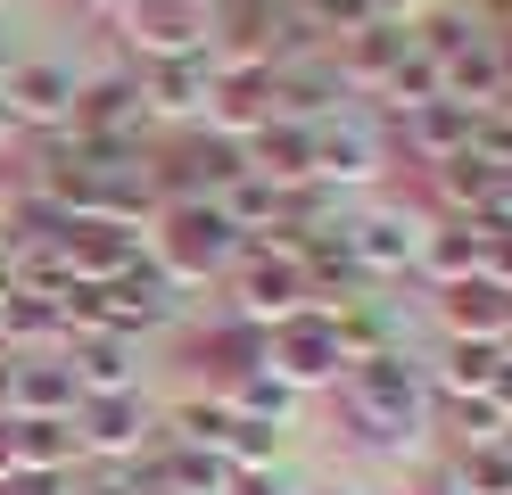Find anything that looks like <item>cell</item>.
<instances>
[{
  "instance_id": "obj_1",
  "label": "cell",
  "mask_w": 512,
  "mask_h": 495,
  "mask_svg": "<svg viewBox=\"0 0 512 495\" xmlns=\"http://www.w3.org/2000/svg\"><path fill=\"white\" fill-rule=\"evenodd\" d=\"M339 413L356 421L364 446H405L413 429H430V372H422L405 347L356 355V363L339 372Z\"/></svg>"
},
{
  "instance_id": "obj_2",
  "label": "cell",
  "mask_w": 512,
  "mask_h": 495,
  "mask_svg": "<svg viewBox=\"0 0 512 495\" xmlns=\"http://www.w3.org/2000/svg\"><path fill=\"white\" fill-rule=\"evenodd\" d=\"M248 248V231L215 207V198H174V207H157V231H149V264L166 273L174 289H199L215 273H232Z\"/></svg>"
},
{
  "instance_id": "obj_3",
  "label": "cell",
  "mask_w": 512,
  "mask_h": 495,
  "mask_svg": "<svg viewBox=\"0 0 512 495\" xmlns=\"http://www.w3.org/2000/svg\"><path fill=\"white\" fill-rule=\"evenodd\" d=\"M306 306H314V289H306L298 248L248 240L240 264H232V322H248V330H281V322L306 314Z\"/></svg>"
},
{
  "instance_id": "obj_4",
  "label": "cell",
  "mask_w": 512,
  "mask_h": 495,
  "mask_svg": "<svg viewBox=\"0 0 512 495\" xmlns=\"http://www.w3.org/2000/svg\"><path fill=\"white\" fill-rule=\"evenodd\" d=\"M265 372L290 388V396H298V388H339L347 347H339L331 314H323V306H306V314H290L281 330H265Z\"/></svg>"
},
{
  "instance_id": "obj_5",
  "label": "cell",
  "mask_w": 512,
  "mask_h": 495,
  "mask_svg": "<svg viewBox=\"0 0 512 495\" xmlns=\"http://www.w3.org/2000/svg\"><path fill=\"white\" fill-rule=\"evenodd\" d=\"M141 124H149V99H141V75H91V83H75V116H67V132L75 141H100V149H133L141 141Z\"/></svg>"
},
{
  "instance_id": "obj_6",
  "label": "cell",
  "mask_w": 512,
  "mask_h": 495,
  "mask_svg": "<svg viewBox=\"0 0 512 495\" xmlns=\"http://www.w3.org/2000/svg\"><path fill=\"white\" fill-rule=\"evenodd\" d=\"M256 124H273V66H265V58H215L207 132H223V141H248Z\"/></svg>"
},
{
  "instance_id": "obj_7",
  "label": "cell",
  "mask_w": 512,
  "mask_h": 495,
  "mask_svg": "<svg viewBox=\"0 0 512 495\" xmlns=\"http://www.w3.org/2000/svg\"><path fill=\"white\" fill-rule=\"evenodd\" d=\"M124 42L141 50V66H166V58H207L215 25H207V9H190V0H141V9L124 17Z\"/></svg>"
},
{
  "instance_id": "obj_8",
  "label": "cell",
  "mask_w": 512,
  "mask_h": 495,
  "mask_svg": "<svg viewBox=\"0 0 512 495\" xmlns=\"http://www.w3.org/2000/svg\"><path fill=\"white\" fill-rule=\"evenodd\" d=\"M413 50V33L405 25H389V17H372V25H356L347 42H331L323 58H331V75H339V91H380L397 75V58Z\"/></svg>"
},
{
  "instance_id": "obj_9",
  "label": "cell",
  "mask_w": 512,
  "mask_h": 495,
  "mask_svg": "<svg viewBox=\"0 0 512 495\" xmlns=\"http://www.w3.org/2000/svg\"><path fill=\"white\" fill-rule=\"evenodd\" d=\"M0 99H9L17 124H50L58 132V124L75 116V75L58 58H17L9 75H0Z\"/></svg>"
},
{
  "instance_id": "obj_10",
  "label": "cell",
  "mask_w": 512,
  "mask_h": 495,
  "mask_svg": "<svg viewBox=\"0 0 512 495\" xmlns=\"http://www.w3.org/2000/svg\"><path fill=\"white\" fill-rule=\"evenodd\" d=\"M141 339H108V330H75L67 347V372H75V396H133L141 388Z\"/></svg>"
},
{
  "instance_id": "obj_11",
  "label": "cell",
  "mask_w": 512,
  "mask_h": 495,
  "mask_svg": "<svg viewBox=\"0 0 512 495\" xmlns=\"http://www.w3.org/2000/svg\"><path fill=\"white\" fill-rule=\"evenodd\" d=\"M339 231H347V256H356L364 281L413 273V256H422V223H405V215H356V223H339Z\"/></svg>"
},
{
  "instance_id": "obj_12",
  "label": "cell",
  "mask_w": 512,
  "mask_h": 495,
  "mask_svg": "<svg viewBox=\"0 0 512 495\" xmlns=\"http://www.w3.org/2000/svg\"><path fill=\"white\" fill-rule=\"evenodd\" d=\"M380 174V132L364 116H323L314 124V182L339 190V182H364Z\"/></svg>"
},
{
  "instance_id": "obj_13",
  "label": "cell",
  "mask_w": 512,
  "mask_h": 495,
  "mask_svg": "<svg viewBox=\"0 0 512 495\" xmlns=\"http://www.w3.org/2000/svg\"><path fill=\"white\" fill-rule=\"evenodd\" d=\"M67 264H75V281H124L133 264L149 256L141 248V223H67Z\"/></svg>"
},
{
  "instance_id": "obj_14",
  "label": "cell",
  "mask_w": 512,
  "mask_h": 495,
  "mask_svg": "<svg viewBox=\"0 0 512 495\" xmlns=\"http://www.w3.org/2000/svg\"><path fill=\"white\" fill-rule=\"evenodd\" d=\"M248 174H265V182H314V124H298V116H273V124H256L248 132Z\"/></svg>"
},
{
  "instance_id": "obj_15",
  "label": "cell",
  "mask_w": 512,
  "mask_h": 495,
  "mask_svg": "<svg viewBox=\"0 0 512 495\" xmlns=\"http://www.w3.org/2000/svg\"><path fill=\"white\" fill-rule=\"evenodd\" d=\"M75 438H83V454H141V438H149L141 388L133 396H83L75 405Z\"/></svg>"
},
{
  "instance_id": "obj_16",
  "label": "cell",
  "mask_w": 512,
  "mask_h": 495,
  "mask_svg": "<svg viewBox=\"0 0 512 495\" xmlns=\"http://www.w3.org/2000/svg\"><path fill=\"white\" fill-rule=\"evenodd\" d=\"M438 322H446V339H504V322H512V297L496 281H446L438 289Z\"/></svg>"
},
{
  "instance_id": "obj_17",
  "label": "cell",
  "mask_w": 512,
  "mask_h": 495,
  "mask_svg": "<svg viewBox=\"0 0 512 495\" xmlns=\"http://www.w3.org/2000/svg\"><path fill=\"white\" fill-rule=\"evenodd\" d=\"M207 91H215V50H207V58L141 66V99H149V116H207Z\"/></svg>"
},
{
  "instance_id": "obj_18",
  "label": "cell",
  "mask_w": 512,
  "mask_h": 495,
  "mask_svg": "<svg viewBox=\"0 0 512 495\" xmlns=\"http://www.w3.org/2000/svg\"><path fill=\"white\" fill-rule=\"evenodd\" d=\"M397 132H405V149L422 157V165H446V157L471 149V108H455V99H430V108H405Z\"/></svg>"
},
{
  "instance_id": "obj_19",
  "label": "cell",
  "mask_w": 512,
  "mask_h": 495,
  "mask_svg": "<svg viewBox=\"0 0 512 495\" xmlns=\"http://www.w3.org/2000/svg\"><path fill=\"white\" fill-rule=\"evenodd\" d=\"M479 256H488V240H479V223H438V231H422V273L446 289V281H471L479 273Z\"/></svg>"
},
{
  "instance_id": "obj_20",
  "label": "cell",
  "mask_w": 512,
  "mask_h": 495,
  "mask_svg": "<svg viewBox=\"0 0 512 495\" xmlns=\"http://www.w3.org/2000/svg\"><path fill=\"white\" fill-rule=\"evenodd\" d=\"M496 363H504V347L496 339H446V363H438V396H488V380H496Z\"/></svg>"
},
{
  "instance_id": "obj_21",
  "label": "cell",
  "mask_w": 512,
  "mask_h": 495,
  "mask_svg": "<svg viewBox=\"0 0 512 495\" xmlns=\"http://www.w3.org/2000/svg\"><path fill=\"white\" fill-rule=\"evenodd\" d=\"M446 487H455V495H512V429H504V438L463 446V462H455Z\"/></svg>"
},
{
  "instance_id": "obj_22",
  "label": "cell",
  "mask_w": 512,
  "mask_h": 495,
  "mask_svg": "<svg viewBox=\"0 0 512 495\" xmlns=\"http://www.w3.org/2000/svg\"><path fill=\"white\" fill-rule=\"evenodd\" d=\"M67 330V314H58V297H34V289H17V297H0V339L9 347H42Z\"/></svg>"
},
{
  "instance_id": "obj_23",
  "label": "cell",
  "mask_w": 512,
  "mask_h": 495,
  "mask_svg": "<svg viewBox=\"0 0 512 495\" xmlns=\"http://www.w3.org/2000/svg\"><path fill=\"white\" fill-rule=\"evenodd\" d=\"M223 405H232L240 421H273V429H281V421H290V405H298V396L281 388V380L265 372V363H256V372H240L232 388H223Z\"/></svg>"
},
{
  "instance_id": "obj_24",
  "label": "cell",
  "mask_w": 512,
  "mask_h": 495,
  "mask_svg": "<svg viewBox=\"0 0 512 495\" xmlns=\"http://www.w3.org/2000/svg\"><path fill=\"white\" fill-rule=\"evenodd\" d=\"M479 405H488L496 421H512V355L496 363V380H488V396H479Z\"/></svg>"
},
{
  "instance_id": "obj_25",
  "label": "cell",
  "mask_w": 512,
  "mask_h": 495,
  "mask_svg": "<svg viewBox=\"0 0 512 495\" xmlns=\"http://www.w3.org/2000/svg\"><path fill=\"white\" fill-rule=\"evenodd\" d=\"M438 0H372V17H389V25H413V17H430Z\"/></svg>"
},
{
  "instance_id": "obj_26",
  "label": "cell",
  "mask_w": 512,
  "mask_h": 495,
  "mask_svg": "<svg viewBox=\"0 0 512 495\" xmlns=\"http://www.w3.org/2000/svg\"><path fill=\"white\" fill-rule=\"evenodd\" d=\"M83 9H91V17H108V25H124V17L141 9V0H83Z\"/></svg>"
},
{
  "instance_id": "obj_27",
  "label": "cell",
  "mask_w": 512,
  "mask_h": 495,
  "mask_svg": "<svg viewBox=\"0 0 512 495\" xmlns=\"http://www.w3.org/2000/svg\"><path fill=\"white\" fill-rule=\"evenodd\" d=\"M9 66H17V33L0 25V75H9Z\"/></svg>"
},
{
  "instance_id": "obj_28",
  "label": "cell",
  "mask_w": 512,
  "mask_h": 495,
  "mask_svg": "<svg viewBox=\"0 0 512 495\" xmlns=\"http://www.w3.org/2000/svg\"><path fill=\"white\" fill-rule=\"evenodd\" d=\"M17 132H25V124L9 116V99H0V149H9V141H17Z\"/></svg>"
},
{
  "instance_id": "obj_29",
  "label": "cell",
  "mask_w": 512,
  "mask_h": 495,
  "mask_svg": "<svg viewBox=\"0 0 512 495\" xmlns=\"http://www.w3.org/2000/svg\"><path fill=\"white\" fill-rule=\"evenodd\" d=\"M422 495H455V487H422Z\"/></svg>"
},
{
  "instance_id": "obj_30",
  "label": "cell",
  "mask_w": 512,
  "mask_h": 495,
  "mask_svg": "<svg viewBox=\"0 0 512 495\" xmlns=\"http://www.w3.org/2000/svg\"><path fill=\"white\" fill-rule=\"evenodd\" d=\"M306 495H331V487H306Z\"/></svg>"
}]
</instances>
